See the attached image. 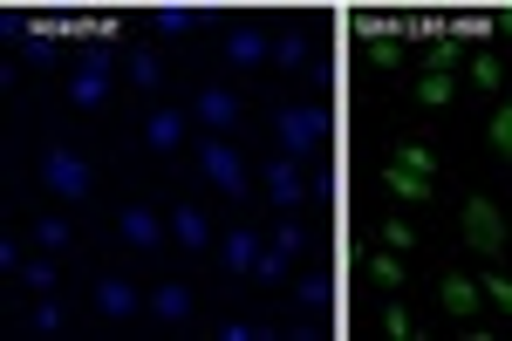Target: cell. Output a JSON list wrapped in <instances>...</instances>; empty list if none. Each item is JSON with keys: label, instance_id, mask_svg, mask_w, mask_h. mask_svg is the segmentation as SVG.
<instances>
[{"label": "cell", "instance_id": "obj_1", "mask_svg": "<svg viewBox=\"0 0 512 341\" xmlns=\"http://www.w3.org/2000/svg\"><path fill=\"white\" fill-rule=\"evenodd\" d=\"M274 144H280V157H321L328 151V110L321 103H280L274 110Z\"/></svg>", "mask_w": 512, "mask_h": 341}, {"label": "cell", "instance_id": "obj_2", "mask_svg": "<svg viewBox=\"0 0 512 341\" xmlns=\"http://www.w3.org/2000/svg\"><path fill=\"white\" fill-rule=\"evenodd\" d=\"M437 157L424 151V144H396L390 164H383V185L403 198V205H431V191H437Z\"/></svg>", "mask_w": 512, "mask_h": 341}, {"label": "cell", "instance_id": "obj_3", "mask_svg": "<svg viewBox=\"0 0 512 341\" xmlns=\"http://www.w3.org/2000/svg\"><path fill=\"white\" fill-rule=\"evenodd\" d=\"M198 171L226 191V198H246V191H253V164L233 151V137H205V144H198Z\"/></svg>", "mask_w": 512, "mask_h": 341}, {"label": "cell", "instance_id": "obj_4", "mask_svg": "<svg viewBox=\"0 0 512 341\" xmlns=\"http://www.w3.org/2000/svg\"><path fill=\"white\" fill-rule=\"evenodd\" d=\"M260 191H267L274 212H301V205L315 198L308 171H301V157H274V164H260Z\"/></svg>", "mask_w": 512, "mask_h": 341}, {"label": "cell", "instance_id": "obj_5", "mask_svg": "<svg viewBox=\"0 0 512 341\" xmlns=\"http://www.w3.org/2000/svg\"><path fill=\"white\" fill-rule=\"evenodd\" d=\"M41 185L55 191V198H69V205H82V198H89V164H82V151L48 144V151H41Z\"/></svg>", "mask_w": 512, "mask_h": 341}, {"label": "cell", "instance_id": "obj_6", "mask_svg": "<svg viewBox=\"0 0 512 341\" xmlns=\"http://www.w3.org/2000/svg\"><path fill=\"white\" fill-rule=\"evenodd\" d=\"M192 116L205 123V137H233L246 110H239V89H226V82H205V89L192 96Z\"/></svg>", "mask_w": 512, "mask_h": 341}, {"label": "cell", "instance_id": "obj_7", "mask_svg": "<svg viewBox=\"0 0 512 341\" xmlns=\"http://www.w3.org/2000/svg\"><path fill=\"white\" fill-rule=\"evenodd\" d=\"M89 314L96 321H130V314H144V301H137V287L123 280V273H96V287H89Z\"/></svg>", "mask_w": 512, "mask_h": 341}, {"label": "cell", "instance_id": "obj_8", "mask_svg": "<svg viewBox=\"0 0 512 341\" xmlns=\"http://www.w3.org/2000/svg\"><path fill=\"white\" fill-rule=\"evenodd\" d=\"M69 103H76V110H103V103H110V55L89 48L76 69H69Z\"/></svg>", "mask_w": 512, "mask_h": 341}, {"label": "cell", "instance_id": "obj_9", "mask_svg": "<svg viewBox=\"0 0 512 341\" xmlns=\"http://www.w3.org/2000/svg\"><path fill=\"white\" fill-rule=\"evenodd\" d=\"M465 239H472L485 260H499V253H506V219H499V205H492V198H465Z\"/></svg>", "mask_w": 512, "mask_h": 341}, {"label": "cell", "instance_id": "obj_10", "mask_svg": "<svg viewBox=\"0 0 512 341\" xmlns=\"http://www.w3.org/2000/svg\"><path fill=\"white\" fill-rule=\"evenodd\" d=\"M117 232H123V246H130V253H158L164 239H171V219H158L151 205H123Z\"/></svg>", "mask_w": 512, "mask_h": 341}, {"label": "cell", "instance_id": "obj_11", "mask_svg": "<svg viewBox=\"0 0 512 341\" xmlns=\"http://www.w3.org/2000/svg\"><path fill=\"white\" fill-rule=\"evenodd\" d=\"M185 123H192L185 110L158 103V110L144 116V151H151V157H178V151H185Z\"/></svg>", "mask_w": 512, "mask_h": 341}, {"label": "cell", "instance_id": "obj_12", "mask_svg": "<svg viewBox=\"0 0 512 341\" xmlns=\"http://www.w3.org/2000/svg\"><path fill=\"white\" fill-rule=\"evenodd\" d=\"M437 301H444V314H451V321H485V287H478V280H465V273H444V280H437Z\"/></svg>", "mask_w": 512, "mask_h": 341}, {"label": "cell", "instance_id": "obj_13", "mask_svg": "<svg viewBox=\"0 0 512 341\" xmlns=\"http://www.w3.org/2000/svg\"><path fill=\"white\" fill-rule=\"evenodd\" d=\"M144 314H151L158 328H185V321H192V287H185V280H158V287L144 294Z\"/></svg>", "mask_w": 512, "mask_h": 341}, {"label": "cell", "instance_id": "obj_14", "mask_svg": "<svg viewBox=\"0 0 512 341\" xmlns=\"http://www.w3.org/2000/svg\"><path fill=\"white\" fill-rule=\"evenodd\" d=\"M171 239H178L185 253H212V246H219V232H212V219H205L198 205H171Z\"/></svg>", "mask_w": 512, "mask_h": 341}, {"label": "cell", "instance_id": "obj_15", "mask_svg": "<svg viewBox=\"0 0 512 341\" xmlns=\"http://www.w3.org/2000/svg\"><path fill=\"white\" fill-rule=\"evenodd\" d=\"M260 253H267V246H260V232H253V226H233L226 239H219V260H226L233 280H253V260H260Z\"/></svg>", "mask_w": 512, "mask_h": 341}, {"label": "cell", "instance_id": "obj_16", "mask_svg": "<svg viewBox=\"0 0 512 341\" xmlns=\"http://www.w3.org/2000/svg\"><path fill=\"white\" fill-rule=\"evenodd\" d=\"M226 62H239V69L274 62V35H260V28H233V35H226Z\"/></svg>", "mask_w": 512, "mask_h": 341}, {"label": "cell", "instance_id": "obj_17", "mask_svg": "<svg viewBox=\"0 0 512 341\" xmlns=\"http://www.w3.org/2000/svg\"><path fill=\"white\" fill-rule=\"evenodd\" d=\"M362 48H369L376 69H396V55H403V28H390V21H362Z\"/></svg>", "mask_w": 512, "mask_h": 341}, {"label": "cell", "instance_id": "obj_18", "mask_svg": "<svg viewBox=\"0 0 512 341\" xmlns=\"http://www.w3.org/2000/svg\"><path fill=\"white\" fill-rule=\"evenodd\" d=\"M417 103H424V110H451V103H458V76H451V69H424V76H417Z\"/></svg>", "mask_w": 512, "mask_h": 341}, {"label": "cell", "instance_id": "obj_19", "mask_svg": "<svg viewBox=\"0 0 512 341\" xmlns=\"http://www.w3.org/2000/svg\"><path fill=\"white\" fill-rule=\"evenodd\" d=\"M362 273L383 287V294H396L403 287V253H390V246H376V253H362Z\"/></svg>", "mask_w": 512, "mask_h": 341}, {"label": "cell", "instance_id": "obj_20", "mask_svg": "<svg viewBox=\"0 0 512 341\" xmlns=\"http://www.w3.org/2000/svg\"><path fill=\"white\" fill-rule=\"evenodd\" d=\"M35 246L41 253H69V246H76V226H69L62 212H41L35 219Z\"/></svg>", "mask_w": 512, "mask_h": 341}, {"label": "cell", "instance_id": "obj_21", "mask_svg": "<svg viewBox=\"0 0 512 341\" xmlns=\"http://www.w3.org/2000/svg\"><path fill=\"white\" fill-rule=\"evenodd\" d=\"M164 82V55L158 48H130V89H158Z\"/></svg>", "mask_w": 512, "mask_h": 341}, {"label": "cell", "instance_id": "obj_22", "mask_svg": "<svg viewBox=\"0 0 512 341\" xmlns=\"http://www.w3.org/2000/svg\"><path fill=\"white\" fill-rule=\"evenodd\" d=\"M294 273V253H280V246H267L260 260H253V287H280Z\"/></svg>", "mask_w": 512, "mask_h": 341}, {"label": "cell", "instance_id": "obj_23", "mask_svg": "<svg viewBox=\"0 0 512 341\" xmlns=\"http://www.w3.org/2000/svg\"><path fill=\"white\" fill-rule=\"evenodd\" d=\"M69 328V307L55 301V294H41V307L28 314V335H62Z\"/></svg>", "mask_w": 512, "mask_h": 341}, {"label": "cell", "instance_id": "obj_24", "mask_svg": "<svg viewBox=\"0 0 512 341\" xmlns=\"http://www.w3.org/2000/svg\"><path fill=\"white\" fill-rule=\"evenodd\" d=\"M308 55H315V41L301 35V28H294V35H280V41H274V62H280V69H308Z\"/></svg>", "mask_w": 512, "mask_h": 341}, {"label": "cell", "instance_id": "obj_25", "mask_svg": "<svg viewBox=\"0 0 512 341\" xmlns=\"http://www.w3.org/2000/svg\"><path fill=\"white\" fill-rule=\"evenodd\" d=\"M485 144H492L499 157H512V103H499V110L485 116Z\"/></svg>", "mask_w": 512, "mask_h": 341}, {"label": "cell", "instance_id": "obj_26", "mask_svg": "<svg viewBox=\"0 0 512 341\" xmlns=\"http://www.w3.org/2000/svg\"><path fill=\"white\" fill-rule=\"evenodd\" d=\"M151 28H158V35H192V28H198V7H158V14H151Z\"/></svg>", "mask_w": 512, "mask_h": 341}, {"label": "cell", "instance_id": "obj_27", "mask_svg": "<svg viewBox=\"0 0 512 341\" xmlns=\"http://www.w3.org/2000/svg\"><path fill=\"white\" fill-rule=\"evenodd\" d=\"M383 335H390V341H417V314H410L403 301H390V307H383Z\"/></svg>", "mask_w": 512, "mask_h": 341}, {"label": "cell", "instance_id": "obj_28", "mask_svg": "<svg viewBox=\"0 0 512 341\" xmlns=\"http://www.w3.org/2000/svg\"><path fill=\"white\" fill-rule=\"evenodd\" d=\"M472 82H478V89H499V82H506V69H499L492 48H472Z\"/></svg>", "mask_w": 512, "mask_h": 341}, {"label": "cell", "instance_id": "obj_29", "mask_svg": "<svg viewBox=\"0 0 512 341\" xmlns=\"http://www.w3.org/2000/svg\"><path fill=\"white\" fill-rule=\"evenodd\" d=\"M478 287H485V307H499V314L512 321V280L506 273H478Z\"/></svg>", "mask_w": 512, "mask_h": 341}, {"label": "cell", "instance_id": "obj_30", "mask_svg": "<svg viewBox=\"0 0 512 341\" xmlns=\"http://www.w3.org/2000/svg\"><path fill=\"white\" fill-rule=\"evenodd\" d=\"M267 246H280V253H294V260H301V253H308V226H294V219H280Z\"/></svg>", "mask_w": 512, "mask_h": 341}, {"label": "cell", "instance_id": "obj_31", "mask_svg": "<svg viewBox=\"0 0 512 341\" xmlns=\"http://www.w3.org/2000/svg\"><path fill=\"white\" fill-rule=\"evenodd\" d=\"M21 280H28L35 294H55V253H41V260H28V266H21Z\"/></svg>", "mask_w": 512, "mask_h": 341}, {"label": "cell", "instance_id": "obj_32", "mask_svg": "<svg viewBox=\"0 0 512 341\" xmlns=\"http://www.w3.org/2000/svg\"><path fill=\"white\" fill-rule=\"evenodd\" d=\"M383 246H390V253H410V246H417V226H403V212H396V219H383Z\"/></svg>", "mask_w": 512, "mask_h": 341}, {"label": "cell", "instance_id": "obj_33", "mask_svg": "<svg viewBox=\"0 0 512 341\" xmlns=\"http://www.w3.org/2000/svg\"><path fill=\"white\" fill-rule=\"evenodd\" d=\"M219 335L226 341H267V321H226Z\"/></svg>", "mask_w": 512, "mask_h": 341}, {"label": "cell", "instance_id": "obj_34", "mask_svg": "<svg viewBox=\"0 0 512 341\" xmlns=\"http://www.w3.org/2000/svg\"><path fill=\"white\" fill-rule=\"evenodd\" d=\"M499 35H512V7H499Z\"/></svg>", "mask_w": 512, "mask_h": 341}]
</instances>
